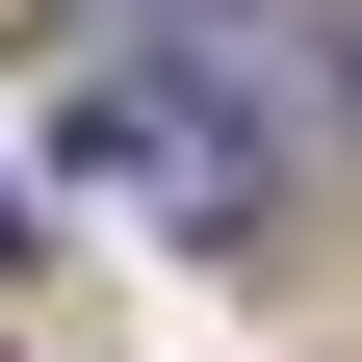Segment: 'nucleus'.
I'll use <instances>...</instances> for the list:
<instances>
[{
    "instance_id": "1",
    "label": "nucleus",
    "mask_w": 362,
    "mask_h": 362,
    "mask_svg": "<svg viewBox=\"0 0 362 362\" xmlns=\"http://www.w3.org/2000/svg\"><path fill=\"white\" fill-rule=\"evenodd\" d=\"M78 181H104V207H156V233H259V129L207 104V78H156V52L78 104Z\"/></svg>"
},
{
    "instance_id": "2",
    "label": "nucleus",
    "mask_w": 362,
    "mask_h": 362,
    "mask_svg": "<svg viewBox=\"0 0 362 362\" xmlns=\"http://www.w3.org/2000/svg\"><path fill=\"white\" fill-rule=\"evenodd\" d=\"M0 259H26V181H0Z\"/></svg>"
}]
</instances>
